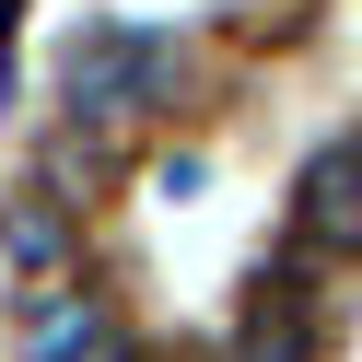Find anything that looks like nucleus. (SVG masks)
Segmentation results:
<instances>
[{
  "instance_id": "1",
  "label": "nucleus",
  "mask_w": 362,
  "mask_h": 362,
  "mask_svg": "<svg viewBox=\"0 0 362 362\" xmlns=\"http://www.w3.org/2000/svg\"><path fill=\"white\" fill-rule=\"evenodd\" d=\"M59 82H71V117L82 129H129V117H164L175 47H164V35H129V24H94V35H71Z\"/></svg>"
},
{
  "instance_id": "2",
  "label": "nucleus",
  "mask_w": 362,
  "mask_h": 362,
  "mask_svg": "<svg viewBox=\"0 0 362 362\" xmlns=\"http://www.w3.org/2000/svg\"><path fill=\"white\" fill-rule=\"evenodd\" d=\"M292 222H304L315 257H362V141H327L292 187Z\"/></svg>"
},
{
  "instance_id": "3",
  "label": "nucleus",
  "mask_w": 362,
  "mask_h": 362,
  "mask_svg": "<svg viewBox=\"0 0 362 362\" xmlns=\"http://www.w3.org/2000/svg\"><path fill=\"white\" fill-rule=\"evenodd\" d=\"M304 281H292V269H257V281H245V351L234 362H304Z\"/></svg>"
},
{
  "instance_id": "4",
  "label": "nucleus",
  "mask_w": 362,
  "mask_h": 362,
  "mask_svg": "<svg viewBox=\"0 0 362 362\" xmlns=\"http://www.w3.org/2000/svg\"><path fill=\"white\" fill-rule=\"evenodd\" d=\"M24 351L35 362H105V304H94V292H35Z\"/></svg>"
},
{
  "instance_id": "5",
  "label": "nucleus",
  "mask_w": 362,
  "mask_h": 362,
  "mask_svg": "<svg viewBox=\"0 0 362 362\" xmlns=\"http://www.w3.org/2000/svg\"><path fill=\"white\" fill-rule=\"evenodd\" d=\"M35 187H47L59 211H71V199H94V187H105V129H82V117L47 129V141H35Z\"/></svg>"
},
{
  "instance_id": "6",
  "label": "nucleus",
  "mask_w": 362,
  "mask_h": 362,
  "mask_svg": "<svg viewBox=\"0 0 362 362\" xmlns=\"http://www.w3.org/2000/svg\"><path fill=\"white\" fill-rule=\"evenodd\" d=\"M0 245H12L24 269H59V257H71V211H59L47 187H24V199H12V222H0Z\"/></svg>"
},
{
  "instance_id": "7",
  "label": "nucleus",
  "mask_w": 362,
  "mask_h": 362,
  "mask_svg": "<svg viewBox=\"0 0 362 362\" xmlns=\"http://www.w3.org/2000/svg\"><path fill=\"white\" fill-rule=\"evenodd\" d=\"M12 24H24V0H0V35H12Z\"/></svg>"
},
{
  "instance_id": "8",
  "label": "nucleus",
  "mask_w": 362,
  "mask_h": 362,
  "mask_svg": "<svg viewBox=\"0 0 362 362\" xmlns=\"http://www.w3.org/2000/svg\"><path fill=\"white\" fill-rule=\"evenodd\" d=\"M199 362H211V351H199ZM222 362H234V351H222Z\"/></svg>"
}]
</instances>
